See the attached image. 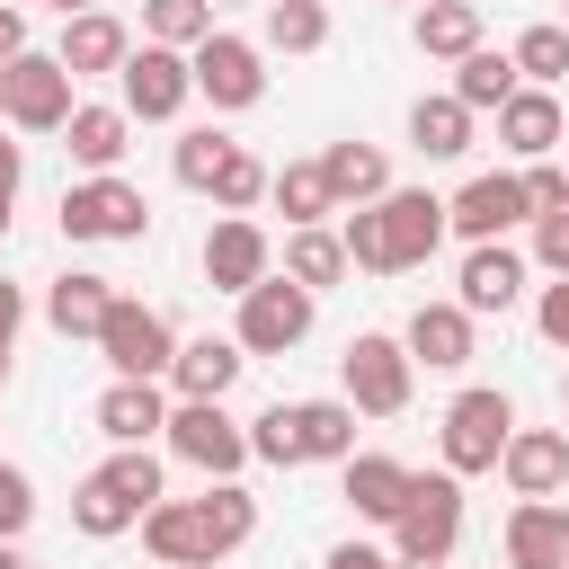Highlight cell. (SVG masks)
I'll return each mask as SVG.
<instances>
[{"instance_id": "cell-2", "label": "cell", "mask_w": 569, "mask_h": 569, "mask_svg": "<svg viewBox=\"0 0 569 569\" xmlns=\"http://www.w3.org/2000/svg\"><path fill=\"white\" fill-rule=\"evenodd\" d=\"M507 436H516V400L507 391H453V409H445V471L453 480H471V471H498V453H507Z\"/></svg>"}, {"instance_id": "cell-5", "label": "cell", "mask_w": 569, "mask_h": 569, "mask_svg": "<svg viewBox=\"0 0 569 569\" xmlns=\"http://www.w3.org/2000/svg\"><path fill=\"white\" fill-rule=\"evenodd\" d=\"M391 533H400V560H453V542H462V480L453 471H418Z\"/></svg>"}, {"instance_id": "cell-12", "label": "cell", "mask_w": 569, "mask_h": 569, "mask_svg": "<svg viewBox=\"0 0 569 569\" xmlns=\"http://www.w3.org/2000/svg\"><path fill=\"white\" fill-rule=\"evenodd\" d=\"M525 213H533V204H525V178H498V169H489V178H462V196L445 204V231H462L471 249H489V240H498L507 222H525Z\"/></svg>"}, {"instance_id": "cell-43", "label": "cell", "mask_w": 569, "mask_h": 569, "mask_svg": "<svg viewBox=\"0 0 569 569\" xmlns=\"http://www.w3.org/2000/svg\"><path fill=\"white\" fill-rule=\"evenodd\" d=\"M533 329H542L551 347H569V276H560V284H542V302H533Z\"/></svg>"}, {"instance_id": "cell-20", "label": "cell", "mask_w": 569, "mask_h": 569, "mask_svg": "<svg viewBox=\"0 0 569 569\" xmlns=\"http://www.w3.org/2000/svg\"><path fill=\"white\" fill-rule=\"evenodd\" d=\"M107 311H116V284H107V276H89V267L53 276V293H44V320H53L62 338H98V329H107Z\"/></svg>"}, {"instance_id": "cell-14", "label": "cell", "mask_w": 569, "mask_h": 569, "mask_svg": "<svg viewBox=\"0 0 569 569\" xmlns=\"http://www.w3.org/2000/svg\"><path fill=\"white\" fill-rule=\"evenodd\" d=\"M498 471H507L516 498H560V480H569V436H560V427H516L507 453H498Z\"/></svg>"}, {"instance_id": "cell-16", "label": "cell", "mask_w": 569, "mask_h": 569, "mask_svg": "<svg viewBox=\"0 0 569 569\" xmlns=\"http://www.w3.org/2000/svg\"><path fill=\"white\" fill-rule=\"evenodd\" d=\"M507 569H569V507L560 498H525L507 516Z\"/></svg>"}, {"instance_id": "cell-48", "label": "cell", "mask_w": 569, "mask_h": 569, "mask_svg": "<svg viewBox=\"0 0 569 569\" xmlns=\"http://www.w3.org/2000/svg\"><path fill=\"white\" fill-rule=\"evenodd\" d=\"M0 569H36V560H27V551H18V542H0Z\"/></svg>"}, {"instance_id": "cell-3", "label": "cell", "mask_w": 569, "mask_h": 569, "mask_svg": "<svg viewBox=\"0 0 569 569\" xmlns=\"http://www.w3.org/2000/svg\"><path fill=\"white\" fill-rule=\"evenodd\" d=\"M338 373H347V409H365V418H400L409 409V347L400 338H382V329H365V338H347V356H338Z\"/></svg>"}, {"instance_id": "cell-21", "label": "cell", "mask_w": 569, "mask_h": 569, "mask_svg": "<svg viewBox=\"0 0 569 569\" xmlns=\"http://www.w3.org/2000/svg\"><path fill=\"white\" fill-rule=\"evenodd\" d=\"M240 338H187L178 347V365H169V382H178V400H222L231 382H240Z\"/></svg>"}, {"instance_id": "cell-53", "label": "cell", "mask_w": 569, "mask_h": 569, "mask_svg": "<svg viewBox=\"0 0 569 569\" xmlns=\"http://www.w3.org/2000/svg\"><path fill=\"white\" fill-rule=\"evenodd\" d=\"M400 9H427V0H400Z\"/></svg>"}, {"instance_id": "cell-30", "label": "cell", "mask_w": 569, "mask_h": 569, "mask_svg": "<svg viewBox=\"0 0 569 569\" xmlns=\"http://www.w3.org/2000/svg\"><path fill=\"white\" fill-rule=\"evenodd\" d=\"M418 53H445V62L480 53V9L471 0H427L418 9Z\"/></svg>"}, {"instance_id": "cell-31", "label": "cell", "mask_w": 569, "mask_h": 569, "mask_svg": "<svg viewBox=\"0 0 569 569\" xmlns=\"http://www.w3.org/2000/svg\"><path fill=\"white\" fill-rule=\"evenodd\" d=\"M276 204H284V222L293 231H311L320 213H338V196H329V169L320 160H293V169H276V187H267Z\"/></svg>"}, {"instance_id": "cell-47", "label": "cell", "mask_w": 569, "mask_h": 569, "mask_svg": "<svg viewBox=\"0 0 569 569\" xmlns=\"http://www.w3.org/2000/svg\"><path fill=\"white\" fill-rule=\"evenodd\" d=\"M18 178H27V160H18V142H0V204H18Z\"/></svg>"}, {"instance_id": "cell-22", "label": "cell", "mask_w": 569, "mask_h": 569, "mask_svg": "<svg viewBox=\"0 0 569 569\" xmlns=\"http://www.w3.org/2000/svg\"><path fill=\"white\" fill-rule=\"evenodd\" d=\"M409 462H391V453H356L347 462V507L356 516H373V525H400V507H409Z\"/></svg>"}, {"instance_id": "cell-28", "label": "cell", "mask_w": 569, "mask_h": 569, "mask_svg": "<svg viewBox=\"0 0 569 569\" xmlns=\"http://www.w3.org/2000/svg\"><path fill=\"white\" fill-rule=\"evenodd\" d=\"M516 80H525V71H516V53H489V44L453 62V98H462L471 116H489V107H507V98H516Z\"/></svg>"}, {"instance_id": "cell-26", "label": "cell", "mask_w": 569, "mask_h": 569, "mask_svg": "<svg viewBox=\"0 0 569 569\" xmlns=\"http://www.w3.org/2000/svg\"><path fill=\"white\" fill-rule=\"evenodd\" d=\"M302 462H356V409L347 400H293Z\"/></svg>"}, {"instance_id": "cell-41", "label": "cell", "mask_w": 569, "mask_h": 569, "mask_svg": "<svg viewBox=\"0 0 569 569\" xmlns=\"http://www.w3.org/2000/svg\"><path fill=\"white\" fill-rule=\"evenodd\" d=\"M525 204H533V222H542V213H569V178H560L551 160H533V169H525Z\"/></svg>"}, {"instance_id": "cell-35", "label": "cell", "mask_w": 569, "mask_h": 569, "mask_svg": "<svg viewBox=\"0 0 569 569\" xmlns=\"http://www.w3.org/2000/svg\"><path fill=\"white\" fill-rule=\"evenodd\" d=\"M267 187H276V178H267V160H258V151H240V142H231V160H222V169H213V204H222V213H249V204H258V196H267Z\"/></svg>"}, {"instance_id": "cell-25", "label": "cell", "mask_w": 569, "mask_h": 569, "mask_svg": "<svg viewBox=\"0 0 569 569\" xmlns=\"http://www.w3.org/2000/svg\"><path fill=\"white\" fill-rule=\"evenodd\" d=\"M320 169H329V196H338V204H382V196H391V160H382L373 142H329Z\"/></svg>"}, {"instance_id": "cell-37", "label": "cell", "mask_w": 569, "mask_h": 569, "mask_svg": "<svg viewBox=\"0 0 569 569\" xmlns=\"http://www.w3.org/2000/svg\"><path fill=\"white\" fill-rule=\"evenodd\" d=\"M98 471H107V480H116V489H124V498H133L142 516L160 507V462H151V445H116V453H107Z\"/></svg>"}, {"instance_id": "cell-7", "label": "cell", "mask_w": 569, "mask_h": 569, "mask_svg": "<svg viewBox=\"0 0 569 569\" xmlns=\"http://www.w3.org/2000/svg\"><path fill=\"white\" fill-rule=\"evenodd\" d=\"M98 356L116 365V382H151V373L178 365V338H169V320H160L151 302H124V293H116V311H107V329H98Z\"/></svg>"}, {"instance_id": "cell-10", "label": "cell", "mask_w": 569, "mask_h": 569, "mask_svg": "<svg viewBox=\"0 0 569 569\" xmlns=\"http://www.w3.org/2000/svg\"><path fill=\"white\" fill-rule=\"evenodd\" d=\"M116 80H124V116H142V124H169V116L196 98V62L169 53V44H142Z\"/></svg>"}, {"instance_id": "cell-9", "label": "cell", "mask_w": 569, "mask_h": 569, "mask_svg": "<svg viewBox=\"0 0 569 569\" xmlns=\"http://www.w3.org/2000/svg\"><path fill=\"white\" fill-rule=\"evenodd\" d=\"M0 98H9V124L18 133H62L71 124V71L53 53H18L0 71Z\"/></svg>"}, {"instance_id": "cell-54", "label": "cell", "mask_w": 569, "mask_h": 569, "mask_svg": "<svg viewBox=\"0 0 569 569\" xmlns=\"http://www.w3.org/2000/svg\"><path fill=\"white\" fill-rule=\"evenodd\" d=\"M213 9H231V0H213Z\"/></svg>"}, {"instance_id": "cell-32", "label": "cell", "mask_w": 569, "mask_h": 569, "mask_svg": "<svg viewBox=\"0 0 569 569\" xmlns=\"http://www.w3.org/2000/svg\"><path fill=\"white\" fill-rule=\"evenodd\" d=\"M284 276H293L302 293L338 284V276H347V240H338V231H320V222H311V231H293V240H284Z\"/></svg>"}, {"instance_id": "cell-52", "label": "cell", "mask_w": 569, "mask_h": 569, "mask_svg": "<svg viewBox=\"0 0 569 569\" xmlns=\"http://www.w3.org/2000/svg\"><path fill=\"white\" fill-rule=\"evenodd\" d=\"M0 382H9V356H0Z\"/></svg>"}, {"instance_id": "cell-11", "label": "cell", "mask_w": 569, "mask_h": 569, "mask_svg": "<svg viewBox=\"0 0 569 569\" xmlns=\"http://www.w3.org/2000/svg\"><path fill=\"white\" fill-rule=\"evenodd\" d=\"M187 62H196V98H213V107H258L267 98V71H258V44L249 36H222L213 27Z\"/></svg>"}, {"instance_id": "cell-8", "label": "cell", "mask_w": 569, "mask_h": 569, "mask_svg": "<svg viewBox=\"0 0 569 569\" xmlns=\"http://www.w3.org/2000/svg\"><path fill=\"white\" fill-rule=\"evenodd\" d=\"M311 338V293L293 276H267L240 293V356H284Z\"/></svg>"}, {"instance_id": "cell-46", "label": "cell", "mask_w": 569, "mask_h": 569, "mask_svg": "<svg viewBox=\"0 0 569 569\" xmlns=\"http://www.w3.org/2000/svg\"><path fill=\"white\" fill-rule=\"evenodd\" d=\"M320 569H391V560H382V551H373V542H338V551H329V560H320Z\"/></svg>"}, {"instance_id": "cell-49", "label": "cell", "mask_w": 569, "mask_h": 569, "mask_svg": "<svg viewBox=\"0 0 569 569\" xmlns=\"http://www.w3.org/2000/svg\"><path fill=\"white\" fill-rule=\"evenodd\" d=\"M391 569H445V560H391Z\"/></svg>"}, {"instance_id": "cell-27", "label": "cell", "mask_w": 569, "mask_h": 569, "mask_svg": "<svg viewBox=\"0 0 569 569\" xmlns=\"http://www.w3.org/2000/svg\"><path fill=\"white\" fill-rule=\"evenodd\" d=\"M409 142H418L427 160H462V151H471V107H462L453 89H445V98H418V107H409Z\"/></svg>"}, {"instance_id": "cell-1", "label": "cell", "mask_w": 569, "mask_h": 569, "mask_svg": "<svg viewBox=\"0 0 569 569\" xmlns=\"http://www.w3.org/2000/svg\"><path fill=\"white\" fill-rule=\"evenodd\" d=\"M338 240H347V267H365V276H409V267H427L436 240H445V196L391 187L382 204H356V213L338 222Z\"/></svg>"}, {"instance_id": "cell-15", "label": "cell", "mask_w": 569, "mask_h": 569, "mask_svg": "<svg viewBox=\"0 0 569 569\" xmlns=\"http://www.w3.org/2000/svg\"><path fill=\"white\" fill-rule=\"evenodd\" d=\"M53 62L71 71V80H98V71H124L133 62V36L107 18V9H80V18H62V44H53Z\"/></svg>"}, {"instance_id": "cell-39", "label": "cell", "mask_w": 569, "mask_h": 569, "mask_svg": "<svg viewBox=\"0 0 569 569\" xmlns=\"http://www.w3.org/2000/svg\"><path fill=\"white\" fill-rule=\"evenodd\" d=\"M249 453H258V462H284V471L302 462V436H293V409H284V400H276L267 418H249Z\"/></svg>"}, {"instance_id": "cell-6", "label": "cell", "mask_w": 569, "mask_h": 569, "mask_svg": "<svg viewBox=\"0 0 569 569\" xmlns=\"http://www.w3.org/2000/svg\"><path fill=\"white\" fill-rule=\"evenodd\" d=\"M142 231H151L142 187H124V178H80V187H62V240H142Z\"/></svg>"}, {"instance_id": "cell-50", "label": "cell", "mask_w": 569, "mask_h": 569, "mask_svg": "<svg viewBox=\"0 0 569 569\" xmlns=\"http://www.w3.org/2000/svg\"><path fill=\"white\" fill-rule=\"evenodd\" d=\"M53 9H62V18H80V9H89V0H53Z\"/></svg>"}, {"instance_id": "cell-4", "label": "cell", "mask_w": 569, "mask_h": 569, "mask_svg": "<svg viewBox=\"0 0 569 569\" xmlns=\"http://www.w3.org/2000/svg\"><path fill=\"white\" fill-rule=\"evenodd\" d=\"M169 453L196 462L204 480H231V471L249 462V427H240L222 400H178V409H169Z\"/></svg>"}, {"instance_id": "cell-13", "label": "cell", "mask_w": 569, "mask_h": 569, "mask_svg": "<svg viewBox=\"0 0 569 569\" xmlns=\"http://www.w3.org/2000/svg\"><path fill=\"white\" fill-rule=\"evenodd\" d=\"M276 249H267V231L249 222V213H222L213 231H204V284H222V293H249V284H267L276 267H267Z\"/></svg>"}, {"instance_id": "cell-19", "label": "cell", "mask_w": 569, "mask_h": 569, "mask_svg": "<svg viewBox=\"0 0 569 569\" xmlns=\"http://www.w3.org/2000/svg\"><path fill=\"white\" fill-rule=\"evenodd\" d=\"M516 293H525V258H516L507 240H489V249L462 258V293H453V302H462L471 320H480V311H507Z\"/></svg>"}, {"instance_id": "cell-45", "label": "cell", "mask_w": 569, "mask_h": 569, "mask_svg": "<svg viewBox=\"0 0 569 569\" xmlns=\"http://www.w3.org/2000/svg\"><path fill=\"white\" fill-rule=\"evenodd\" d=\"M27 53V9H0V71Z\"/></svg>"}, {"instance_id": "cell-24", "label": "cell", "mask_w": 569, "mask_h": 569, "mask_svg": "<svg viewBox=\"0 0 569 569\" xmlns=\"http://www.w3.org/2000/svg\"><path fill=\"white\" fill-rule=\"evenodd\" d=\"M560 124H569V116H560V98H551V89H516V98L498 107V142H507V151H525V160H542V151L560 142Z\"/></svg>"}, {"instance_id": "cell-33", "label": "cell", "mask_w": 569, "mask_h": 569, "mask_svg": "<svg viewBox=\"0 0 569 569\" xmlns=\"http://www.w3.org/2000/svg\"><path fill=\"white\" fill-rule=\"evenodd\" d=\"M142 36L169 53H196L213 36V0H142Z\"/></svg>"}, {"instance_id": "cell-42", "label": "cell", "mask_w": 569, "mask_h": 569, "mask_svg": "<svg viewBox=\"0 0 569 569\" xmlns=\"http://www.w3.org/2000/svg\"><path fill=\"white\" fill-rule=\"evenodd\" d=\"M533 258H542L551 276H569V213H542V222H533Z\"/></svg>"}, {"instance_id": "cell-17", "label": "cell", "mask_w": 569, "mask_h": 569, "mask_svg": "<svg viewBox=\"0 0 569 569\" xmlns=\"http://www.w3.org/2000/svg\"><path fill=\"white\" fill-rule=\"evenodd\" d=\"M400 347H409V365L453 373V365H471V311L462 302H418L409 329H400Z\"/></svg>"}, {"instance_id": "cell-40", "label": "cell", "mask_w": 569, "mask_h": 569, "mask_svg": "<svg viewBox=\"0 0 569 569\" xmlns=\"http://www.w3.org/2000/svg\"><path fill=\"white\" fill-rule=\"evenodd\" d=\"M27 516H36V480H27L18 462H0V542H18Z\"/></svg>"}, {"instance_id": "cell-34", "label": "cell", "mask_w": 569, "mask_h": 569, "mask_svg": "<svg viewBox=\"0 0 569 569\" xmlns=\"http://www.w3.org/2000/svg\"><path fill=\"white\" fill-rule=\"evenodd\" d=\"M320 44H329L320 0H267V53H320Z\"/></svg>"}, {"instance_id": "cell-18", "label": "cell", "mask_w": 569, "mask_h": 569, "mask_svg": "<svg viewBox=\"0 0 569 569\" xmlns=\"http://www.w3.org/2000/svg\"><path fill=\"white\" fill-rule=\"evenodd\" d=\"M98 436H116V445H151V436H169V400H160V382H107V391H98Z\"/></svg>"}, {"instance_id": "cell-55", "label": "cell", "mask_w": 569, "mask_h": 569, "mask_svg": "<svg viewBox=\"0 0 569 569\" xmlns=\"http://www.w3.org/2000/svg\"><path fill=\"white\" fill-rule=\"evenodd\" d=\"M0 116H9V98H0Z\"/></svg>"}, {"instance_id": "cell-51", "label": "cell", "mask_w": 569, "mask_h": 569, "mask_svg": "<svg viewBox=\"0 0 569 569\" xmlns=\"http://www.w3.org/2000/svg\"><path fill=\"white\" fill-rule=\"evenodd\" d=\"M0 231H9V204H0Z\"/></svg>"}, {"instance_id": "cell-29", "label": "cell", "mask_w": 569, "mask_h": 569, "mask_svg": "<svg viewBox=\"0 0 569 569\" xmlns=\"http://www.w3.org/2000/svg\"><path fill=\"white\" fill-rule=\"evenodd\" d=\"M71 525H80L89 542H116L124 525H142V507H133V498H124V489H116L107 471H89V480L71 489Z\"/></svg>"}, {"instance_id": "cell-23", "label": "cell", "mask_w": 569, "mask_h": 569, "mask_svg": "<svg viewBox=\"0 0 569 569\" xmlns=\"http://www.w3.org/2000/svg\"><path fill=\"white\" fill-rule=\"evenodd\" d=\"M62 133H71L62 151H71V160H80L89 178H116V160H124V133H133V116H124V107H71V124H62Z\"/></svg>"}, {"instance_id": "cell-38", "label": "cell", "mask_w": 569, "mask_h": 569, "mask_svg": "<svg viewBox=\"0 0 569 569\" xmlns=\"http://www.w3.org/2000/svg\"><path fill=\"white\" fill-rule=\"evenodd\" d=\"M516 71H525L533 89H551V80L569 71V27H525V36H516Z\"/></svg>"}, {"instance_id": "cell-36", "label": "cell", "mask_w": 569, "mask_h": 569, "mask_svg": "<svg viewBox=\"0 0 569 569\" xmlns=\"http://www.w3.org/2000/svg\"><path fill=\"white\" fill-rule=\"evenodd\" d=\"M231 160V142L213 133V124H196V133H178V151H169V169H178V187H204L213 196V169Z\"/></svg>"}, {"instance_id": "cell-44", "label": "cell", "mask_w": 569, "mask_h": 569, "mask_svg": "<svg viewBox=\"0 0 569 569\" xmlns=\"http://www.w3.org/2000/svg\"><path fill=\"white\" fill-rule=\"evenodd\" d=\"M18 329H27V293H18L9 276H0V356L18 347Z\"/></svg>"}]
</instances>
